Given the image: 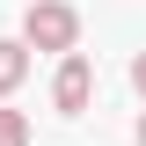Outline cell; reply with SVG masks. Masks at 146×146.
I'll return each mask as SVG.
<instances>
[{"label": "cell", "mask_w": 146, "mask_h": 146, "mask_svg": "<svg viewBox=\"0 0 146 146\" xmlns=\"http://www.w3.org/2000/svg\"><path fill=\"white\" fill-rule=\"evenodd\" d=\"M22 44L29 51H58L66 58L80 44V15H73L66 0H29V15H22Z\"/></svg>", "instance_id": "cell-1"}, {"label": "cell", "mask_w": 146, "mask_h": 146, "mask_svg": "<svg viewBox=\"0 0 146 146\" xmlns=\"http://www.w3.org/2000/svg\"><path fill=\"white\" fill-rule=\"evenodd\" d=\"M88 95H95V66H88L80 51H66V58H58V80H51V102L66 110V117H80Z\"/></svg>", "instance_id": "cell-2"}, {"label": "cell", "mask_w": 146, "mask_h": 146, "mask_svg": "<svg viewBox=\"0 0 146 146\" xmlns=\"http://www.w3.org/2000/svg\"><path fill=\"white\" fill-rule=\"evenodd\" d=\"M22 80H29V44H15V36H0V95H15Z\"/></svg>", "instance_id": "cell-3"}, {"label": "cell", "mask_w": 146, "mask_h": 146, "mask_svg": "<svg viewBox=\"0 0 146 146\" xmlns=\"http://www.w3.org/2000/svg\"><path fill=\"white\" fill-rule=\"evenodd\" d=\"M0 146H29V117L22 110H0Z\"/></svg>", "instance_id": "cell-4"}, {"label": "cell", "mask_w": 146, "mask_h": 146, "mask_svg": "<svg viewBox=\"0 0 146 146\" xmlns=\"http://www.w3.org/2000/svg\"><path fill=\"white\" fill-rule=\"evenodd\" d=\"M131 88H139V95H146V51H139V58H131Z\"/></svg>", "instance_id": "cell-5"}, {"label": "cell", "mask_w": 146, "mask_h": 146, "mask_svg": "<svg viewBox=\"0 0 146 146\" xmlns=\"http://www.w3.org/2000/svg\"><path fill=\"white\" fill-rule=\"evenodd\" d=\"M139 146H146V117H139Z\"/></svg>", "instance_id": "cell-6"}]
</instances>
